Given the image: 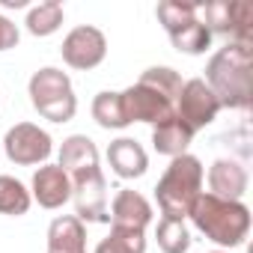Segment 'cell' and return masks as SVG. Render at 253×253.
I'll list each match as a JSON object with an SVG mask.
<instances>
[{
	"label": "cell",
	"instance_id": "obj_1",
	"mask_svg": "<svg viewBox=\"0 0 253 253\" xmlns=\"http://www.w3.org/2000/svg\"><path fill=\"white\" fill-rule=\"evenodd\" d=\"M182 84L185 81L170 66H152V69H146L137 78V84H131L128 89L119 92L128 125L131 122H152V125H158L161 119H167L173 113V107H176Z\"/></svg>",
	"mask_w": 253,
	"mask_h": 253
},
{
	"label": "cell",
	"instance_id": "obj_2",
	"mask_svg": "<svg viewBox=\"0 0 253 253\" xmlns=\"http://www.w3.org/2000/svg\"><path fill=\"white\" fill-rule=\"evenodd\" d=\"M253 48L247 42H229L206 66V84L220 107L247 110L253 95Z\"/></svg>",
	"mask_w": 253,
	"mask_h": 253
},
{
	"label": "cell",
	"instance_id": "obj_3",
	"mask_svg": "<svg viewBox=\"0 0 253 253\" xmlns=\"http://www.w3.org/2000/svg\"><path fill=\"white\" fill-rule=\"evenodd\" d=\"M188 217L209 241H214L226 250L244 244V238L250 232V209L241 200H223V197H214L206 191L197 197Z\"/></svg>",
	"mask_w": 253,
	"mask_h": 253
},
{
	"label": "cell",
	"instance_id": "obj_4",
	"mask_svg": "<svg viewBox=\"0 0 253 253\" xmlns=\"http://www.w3.org/2000/svg\"><path fill=\"white\" fill-rule=\"evenodd\" d=\"M203 179H206V170L197 155L185 152L179 158H170V167L155 185V200L161 214L173 220H185L191 206L203 194Z\"/></svg>",
	"mask_w": 253,
	"mask_h": 253
},
{
	"label": "cell",
	"instance_id": "obj_5",
	"mask_svg": "<svg viewBox=\"0 0 253 253\" xmlns=\"http://www.w3.org/2000/svg\"><path fill=\"white\" fill-rule=\"evenodd\" d=\"M30 101L39 110V116L51 119V122H69L78 113V98L72 89V78L63 69L45 66L39 72H33L30 84Z\"/></svg>",
	"mask_w": 253,
	"mask_h": 253
},
{
	"label": "cell",
	"instance_id": "obj_6",
	"mask_svg": "<svg viewBox=\"0 0 253 253\" xmlns=\"http://www.w3.org/2000/svg\"><path fill=\"white\" fill-rule=\"evenodd\" d=\"M200 21L209 27V33H223L232 36V42H247L253 36V6L241 0H209L200 6Z\"/></svg>",
	"mask_w": 253,
	"mask_h": 253
},
{
	"label": "cell",
	"instance_id": "obj_7",
	"mask_svg": "<svg viewBox=\"0 0 253 253\" xmlns=\"http://www.w3.org/2000/svg\"><path fill=\"white\" fill-rule=\"evenodd\" d=\"M72 200H75V217L84 223H110L107 214V182L101 167H89L72 176Z\"/></svg>",
	"mask_w": 253,
	"mask_h": 253
},
{
	"label": "cell",
	"instance_id": "obj_8",
	"mask_svg": "<svg viewBox=\"0 0 253 253\" xmlns=\"http://www.w3.org/2000/svg\"><path fill=\"white\" fill-rule=\"evenodd\" d=\"M173 113L197 134L200 128H206V125H211V122L217 119L220 101L214 98V92L209 89V84H206L203 78H191V81L182 84Z\"/></svg>",
	"mask_w": 253,
	"mask_h": 253
},
{
	"label": "cell",
	"instance_id": "obj_9",
	"mask_svg": "<svg viewBox=\"0 0 253 253\" xmlns=\"http://www.w3.org/2000/svg\"><path fill=\"white\" fill-rule=\"evenodd\" d=\"M3 149L6 158L18 167H33V164H45L51 158V134L33 122H18L6 131L3 137Z\"/></svg>",
	"mask_w": 253,
	"mask_h": 253
},
{
	"label": "cell",
	"instance_id": "obj_10",
	"mask_svg": "<svg viewBox=\"0 0 253 253\" xmlns=\"http://www.w3.org/2000/svg\"><path fill=\"white\" fill-rule=\"evenodd\" d=\"M60 54H63V63L78 69V72H89L95 66L104 63L107 57V39L98 27L92 24H81L75 30L66 33L63 45H60Z\"/></svg>",
	"mask_w": 253,
	"mask_h": 253
},
{
	"label": "cell",
	"instance_id": "obj_11",
	"mask_svg": "<svg viewBox=\"0 0 253 253\" xmlns=\"http://www.w3.org/2000/svg\"><path fill=\"white\" fill-rule=\"evenodd\" d=\"M30 197L42 209H60V206H66L72 200V176L60 164H42L33 173Z\"/></svg>",
	"mask_w": 253,
	"mask_h": 253
},
{
	"label": "cell",
	"instance_id": "obj_12",
	"mask_svg": "<svg viewBox=\"0 0 253 253\" xmlns=\"http://www.w3.org/2000/svg\"><path fill=\"white\" fill-rule=\"evenodd\" d=\"M110 223L113 226H122V229H146L149 220H152V206L143 194L131 191V188H122L113 203H110Z\"/></svg>",
	"mask_w": 253,
	"mask_h": 253
},
{
	"label": "cell",
	"instance_id": "obj_13",
	"mask_svg": "<svg viewBox=\"0 0 253 253\" xmlns=\"http://www.w3.org/2000/svg\"><path fill=\"white\" fill-rule=\"evenodd\" d=\"M107 164L119 179H140L149 167V155L137 140L119 137L107 146Z\"/></svg>",
	"mask_w": 253,
	"mask_h": 253
},
{
	"label": "cell",
	"instance_id": "obj_14",
	"mask_svg": "<svg viewBox=\"0 0 253 253\" xmlns=\"http://www.w3.org/2000/svg\"><path fill=\"white\" fill-rule=\"evenodd\" d=\"M209 194L223 200H241L247 194V170L232 158H217L209 167Z\"/></svg>",
	"mask_w": 253,
	"mask_h": 253
},
{
	"label": "cell",
	"instance_id": "obj_15",
	"mask_svg": "<svg viewBox=\"0 0 253 253\" xmlns=\"http://www.w3.org/2000/svg\"><path fill=\"white\" fill-rule=\"evenodd\" d=\"M48 253H86V226L75 214H60L48 226Z\"/></svg>",
	"mask_w": 253,
	"mask_h": 253
},
{
	"label": "cell",
	"instance_id": "obj_16",
	"mask_svg": "<svg viewBox=\"0 0 253 253\" xmlns=\"http://www.w3.org/2000/svg\"><path fill=\"white\" fill-rule=\"evenodd\" d=\"M191 140H194V131L188 128L176 113H170L167 119H161L152 128V146H155L158 155H167V158L185 155L188 146H191Z\"/></svg>",
	"mask_w": 253,
	"mask_h": 253
},
{
	"label": "cell",
	"instance_id": "obj_17",
	"mask_svg": "<svg viewBox=\"0 0 253 253\" xmlns=\"http://www.w3.org/2000/svg\"><path fill=\"white\" fill-rule=\"evenodd\" d=\"M60 167L69 176H75L81 170H89V167H98V149H95V143L86 134L66 137L63 146H60Z\"/></svg>",
	"mask_w": 253,
	"mask_h": 253
},
{
	"label": "cell",
	"instance_id": "obj_18",
	"mask_svg": "<svg viewBox=\"0 0 253 253\" xmlns=\"http://www.w3.org/2000/svg\"><path fill=\"white\" fill-rule=\"evenodd\" d=\"M197 9H200V6H197ZM167 36H170V42H173L176 51L191 54V57L206 54L209 45H211V33H209V27L200 21V15L191 18V21H185V24H179V27H173V30H167Z\"/></svg>",
	"mask_w": 253,
	"mask_h": 253
},
{
	"label": "cell",
	"instance_id": "obj_19",
	"mask_svg": "<svg viewBox=\"0 0 253 253\" xmlns=\"http://www.w3.org/2000/svg\"><path fill=\"white\" fill-rule=\"evenodd\" d=\"M92 119L101 125V128H128V119H125L122 110V95L113 89H104L92 98Z\"/></svg>",
	"mask_w": 253,
	"mask_h": 253
},
{
	"label": "cell",
	"instance_id": "obj_20",
	"mask_svg": "<svg viewBox=\"0 0 253 253\" xmlns=\"http://www.w3.org/2000/svg\"><path fill=\"white\" fill-rule=\"evenodd\" d=\"M30 191L15 179V176H0V214L9 217H21L30 211Z\"/></svg>",
	"mask_w": 253,
	"mask_h": 253
},
{
	"label": "cell",
	"instance_id": "obj_21",
	"mask_svg": "<svg viewBox=\"0 0 253 253\" xmlns=\"http://www.w3.org/2000/svg\"><path fill=\"white\" fill-rule=\"evenodd\" d=\"M63 18H66L63 3H57V0H45V3H39V6H33L27 12V21L24 24H27V30L33 36H51V33L60 30Z\"/></svg>",
	"mask_w": 253,
	"mask_h": 253
},
{
	"label": "cell",
	"instance_id": "obj_22",
	"mask_svg": "<svg viewBox=\"0 0 253 253\" xmlns=\"http://www.w3.org/2000/svg\"><path fill=\"white\" fill-rule=\"evenodd\" d=\"M95 253H146V235L140 229L110 226V235L98 241Z\"/></svg>",
	"mask_w": 253,
	"mask_h": 253
},
{
	"label": "cell",
	"instance_id": "obj_23",
	"mask_svg": "<svg viewBox=\"0 0 253 253\" xmlns=\"http://www.w3.org/2000/svg\"><path fill=\"white\" fill-rule=\"evenodd\" d=\"M158 247L164 253H188L191 247V232L185 226V220H173V217H161L158 229H155Z\"/></svg>",
	"mask_w": 253,
	"mask_h": 253
},
{
	"label": "cell",
	"instance_id": "obj_24",
	"mask_svg": "<svg viewBox=\"0 0 253 253\" xmlns=\"http://www.w3.org/2000/svg\"><path fill=\"white\" fill-rule=\"evenodd\" d=\"M155 15H158V21L164 24V30H173V27H179V24H185V21L197 18V15H200V9H197V3H179V0H164V3H158Z\"/></svg>",
	"mask_w": 253,
	"mask_h": 253
},
{
	"label": "cell",
	"instance_id": "obj_25",
	"mask_svg": "<svg viewBox=\"0 0 253 253\" xmlns=\"http://www.w3.org/2000/svg\"><path fill=\"white\" fill-rule=\"evenodd\" d=\"M18 39H21V33H18V27L6 18V15H0V51H9V48H15L18 45Z\"/></svg>",
	"mask_w": 253,
	"mask_h": 253
},
{
	"label": "cell",
	"instance_id": "obj_26",
	"mask_svg": "<svg viewBox=\"0 0 253 253\" xmlns=\"http://www.w3.org/2000/svg\"><path fill=\"white\" fill-rule=\"evenodd\" d=\"M6 9H21V6H27V0H0Z\"/></svg>",
	"mask_w": 253,
	"mask_h": 253
},
{
	"label": "cell",
	"instance_id": "obj_27",
	"mask_svg": "<svg viewBox=\"0 0 253 253\" xmlns=\"http://www.w3.org/2000/svg\"><path fill=\"white\" fill-rule=\"evenodd\" d=\"M211 253H229V250H211Z\"/></svg>",
	"mask_w": 253,
	"mask_h": 253
}]
</instances>
